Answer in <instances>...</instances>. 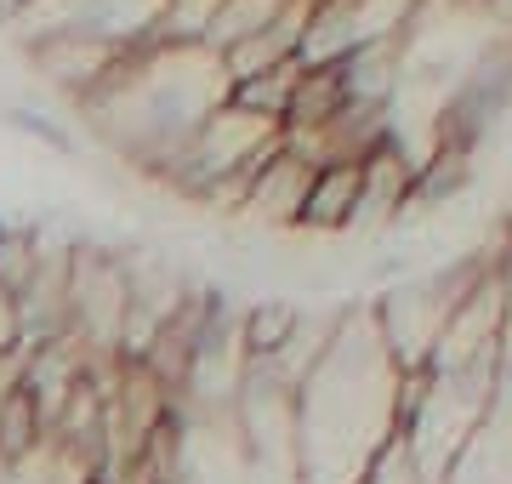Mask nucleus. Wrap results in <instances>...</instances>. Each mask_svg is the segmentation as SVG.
<instances>
[{
	"instance_id": "f257e3e1",
	"label": "nucleus",
	"mask_w": 512,
	"mask_h": 484,
	"mask_svg": "<svg viewBox=\"0 0 512 484\" xmlns=\"http://www.w3.org/2000/svg\"><path fill=\"white\" fill-rule=\"evenodd\" d=\"M23 348H29V331H23V302L12 291H0V359L18 365Z\"/></svg>"
}]
</instances>
